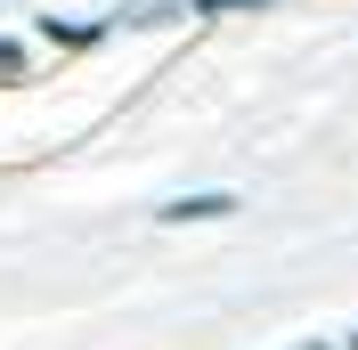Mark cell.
<instances>
[{
  "instance_id": "cell-4",
  "label": "cell",
  "mask_w": 358,
  "mask_h": 350,
  "mask_svg": "<svg viewBox=\"0 0 358 350\" xmlns=\"http://www.w3.org/2000/svg\"><path fill=\"white\" fill-rule=\"evenodd\" d=\"M301 350H326V342H301Z\"/></svg>"
},
{
  "instance_id": "cell-3",
  "label": "cell",
  "mask_w": 358,
  "mask_h": 350,
  "mask_svg": "<svg viewBox=\"0 0 358 350\" xmlns=\"http://www.w3.org/2000/svg\"><path fill=\"white\" fill-rule=\"evenodd\" d=\"M203 17H220V8H261V0H196Z\"/></svg>"
},
{
  "instance_id": "cell-1",
  "label": "cell",
  "mask_w": 358,
  "mask_h": 350,
  "mask_svg": "<svg viewBox=\"0 0 358 350\" xmlns=\"http://www.w3.org/2000/svg\"><path fill=\"white\" fill-rule=\"evenodd\" d=\"M220 212H236L228 196H187V204H171L163 220H220Z\"/></svg>"
},
{
  "instance_id": "cell-2",
  "label": "cell",
  "mask_w": 358,
  "mask_h": 350,
  "mask_svg": "<svg viewBox=\"0 0 358 350\" xmlns=\"http://www.w3.org/2000/svg\"><path fill=\"white\" fill-rule=\"evenodd\" d=\"M17 74H24V57H17L8 41H0V82H17Z\"/></svg>"
}]
</instances>
